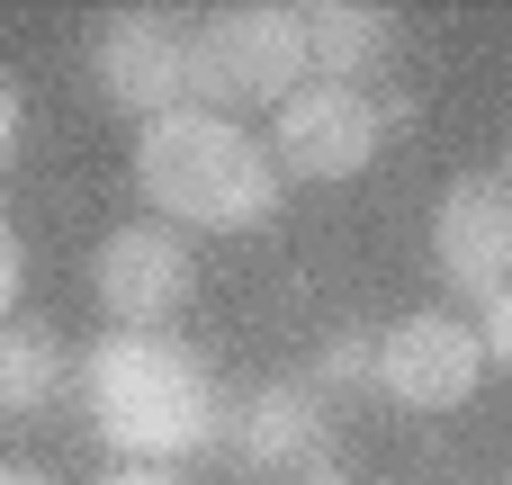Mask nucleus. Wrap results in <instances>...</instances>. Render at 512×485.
Listing matches in <instances>:
<instances>
[{"label": "nucleus", "mask_w": 512, "mask_h": 485, "mask_svg": "<svg viewBox=\"0 0 512 485\" xmlns=\"http://www.w3.org/2000/svg\"><path fill=\"white\" fill-rule=\"evenodd\" d=\"M81 405H90V432L135 468L216 450V414H225L216 369L171 333H99L81 351Z\"/></svg>", "instance_id": "nucleus-1"}, {"label": "nucleus", "mask_w": 512, "mask_h": 485, "mask_svg": "<svg viewBox=\"0 0 512 485\" xmlns=\"http://www.w3.org/2000/svg\"><path fill=\"white\" fill-rule=\"evenodd\" d=\"M135 189L180 234H252L279 216L288 180L252 126L207 117V108H171V117L135 126Z\"/></svg>", "instance_id": "nucleus-2"}, {"label": "nucleus", "mask_w": 512, "mask_h": 485, "mask_svg": "<svg viewBox=\"0 0 512 485\" xmlns=\"http://www.w3.org/2000/svg\"><path fill=\"white\" fill-rule=\"evenodd\" d=\"M306 72V18L279 0H234L207 27H189V108H279Z\"/></svg>", "instance_id": "nucleus-3"}, {"label": "nucleus", "mask_w": 512, "mask_h": 485, "mask_svg": "<svg viewBox=\"0 0 512 485\" xmlns=\"http://www.w3.org/2000/svg\"><path fill=\"white\" fill-rule=\"evenodd\" d=\"M387 153V99L360 81H297L270 108V162L279 180H360Z\"/></svg>", "instance_id": "nucleus-4"}, {"label": "nucleus", "mask_w": 512, "mask_h": 485, "mask_svg": "<svg viewBox=\"0 0 512 485\" xmlns=\"http://www.w3.org/2000/svg\"><path fill=\"white\" fill-rule=\"evenodd\" d=\"M90 288H99V306L117 315V333H162V324L198 297V252H189L180 225L135 216V225H117V234L90 252Z\"/></svg>", "instance_id": "nucleus-5"}, {"label": "nucleus", "mask_w": 512, "mask_h": 485, "mask_svg": "<svg viewBox=\"0 0 512 485\" xmlns=\"http://www.w3.org/2000/svg\"><path fill=\"white\" fill-rule=\"evenodd\" d=\"M90 81L108 90V108H126L135 126L189 108V18L180 9H117L90 36Z\"/></svg>", "instance_id": "nucleus-6"}, {"label": "nucleus", "mask_w": 512, "mask_h": 485, "mask_svg": "<svg viewBox=\"0 0 512 485\" xmlns=\"http://www.w3.org/2000/svg\"><path fill=\"white\" fill-rule=\"evenodd\" d=\"M486 378V351H477V324L423 306V315H396L378 333V396L405 405V414H459Z\"/></svg>", "instance_id": "nucleus-7"}, {"label": "nucleus", "mask_w": 512, "mask_h": 485, "mask_svg": "<svg viewBox=\"0 0 512 485\" xmlns=\"http://www.w3.org/2000/svg\"><path fill=\"white\" fill-rule=\"evenodd\" d=\"M216 450H225L243 477H306V468H324V450H333V414L315 405L306 378H261V387H243V396L216 414Z\"/></svg>", "instance_id": "nucleus-8"}, {"label": "nucleus", "mask_w": 512, "mask_h": 485, "mask_svg": "<svg viewBox=\"0 0 512 485\" xmlns=\"http://www.w3.org/2000/svg\"><path fill=\"white\" fill-rule=\"evenodd\" d=\"M432 270L468 306H486L495 288H512V189L504 180L468 171V180L441 189V207H432Z\"/></svg>", "instance_id": "nucleus-9"}, {"label": "nucleus", "mask_w": 512, "mask_h": 485, "mask_svg": "<svg viewBox=\"0 0 512 485\" xmlns=\"http://www.w3.org/2000/svg\"><path fill=\"white\" fill-rule=\"evenodd\" d=\"M306 72L315 81H360L387 63L396 45V9H360V0H306Z\"/></svg>", "instance_id": "nucleus-10"}, {"label": "nucleus", "mask_w": 512, "mask_h": 485, "mask_svg": "<svg viewBox=\"0 0 512 485\" xmlns=\"http://www.w3.org/2000/svg\"><path fill=\"white\" fill-rule=\"evenodd\" d=\"M72 387V342L54 333V324H0V423H27V414H45L54 396Z\"/></svg>", "instance_id": "nucleus-11"}, {"label": "nucleus", "mask_w": 512, "mask_h": 485, "mask_svg": "<svg viewBox=\"0 0 512 485\" xmlns=\"http://www.w3.org/2000/svg\"><path fill=\"white\" fill-rule=\"evenodd\" d=\"M369 378H378V342L351 324V333H333L315 360H306V387H315V405L333 414V405H351V396H369Z\"/></svg>", "instance_id": "nucleus-12"}, {"label": "nucleus", "mask_w": 512, "mask_h": 485, "mask_svg": "<svg viewBox=\"0 0 512 485\" xmlns=\"http://www.w3.org/2000/svg\"><path fill=\"white\" fill-rule=\"evenodd\" d=\"M477 351H486V369H512V288L477 306Z\"/></svg>", "instance_id": "nucleus-13"}, {"label": "nucleus", "mask_w": 512, "mask_h": 485, "mask_svg": "<svg viewBox=\"0 0 512 485\" xmlns=\"http://www.w3.org/2000/svg\"><path fill=\"white\" fill-rule=\"evenodd\" d=\"M18 288H27V243H18L9 216H0V324L18 315Z\"/></svg>", "instance_id": "nucleus-14"}, {"label": "nucleus", "mask_w": 512, "mask_h": 485, "mask_svg": "<svg viewBox=\"0 0 512 485\" xmlns=\"http://www.w3.org/2000/svg\"><path fill=\"white\" fill-rule=\"evenodd\" d=\"M18 135H27V99H18V81L0 72V171H9V153H18Z\"/></svg>", "instance_id": "nucleus-15"}, {"label": "nucleus", "mask_w": 512, "mask_h": 485, "mask_svg": "<svg viewBox=\"0 0 512 485\" xmlns=\"http://www.w3.org/2000/svg\"><path fill=\"white\" fill-rule=\"evenodd\" d=\"M99 485H180L171 468H117V477H99Z\"/></svg>", "instance_id": "nucleus-16"}, {"label": "nucleus", "mask_w": 512, "mask_h": 485, "mask_svg": "<svg viewBox=\"0 0 512 485\" xmlns=\"http://www.w3.org/2000/svg\"><path fill=\"white\" fill-rule=\"evenodd\" d=\"M0 485H54L45 468H0Z\"/></svg>", "instance_id": "nucleus-17"}, {"label": "nucleus", "mask_w": 512, "mask_h": 485, "mask_svg": "<svg viewBox=\"0 0 512 485\" xmlns=\"http://www.w3.org/2000/svg\"><path fill=\"white\" fill-rule=\"evenodd\" d=\"M306 485H351V477L342 468H306Z\"/></svg>", "instance_id": "nucleus-18"}]
</instances>
